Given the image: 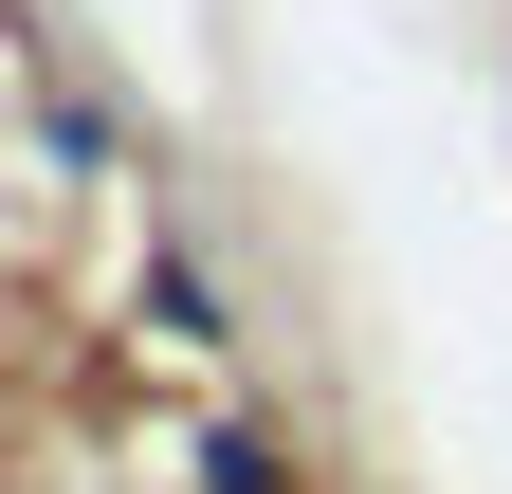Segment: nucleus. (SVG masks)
Returning a JSON list of instances; mask_svg holds the SVG:
<instances>
[{"label": "nucleus", "mask_w": 512, "mask_h": 494, "mask_svg": "<svg viewBox=\"0 0 512 494\" xmlns=\"http://www.w3.org/2000/svg\"><path fill=\"white\" fill-rule=\"evenodd\" d=\"M183 494H293V440L256 403H220V421H183Z\"/></svg>", "instance_id": "3"}, {"label": "nucleus", "mask_w": 512, "mask_h": 494, "mask_svg": "<svg viewBox=\"0 0 512 494\" xmlns=\"http://www.w3.org/2000/svg\"><path fill=\"white\" fill-rule=\"evenodd\" d=\"M0 129H19V37H0Z\"/></svg>", "instance_id": "4"}, {"label": "nucleus", "mask_w": 512, "mask_h": 494, "mask_svg": "<svg viewBox=\"0 0 512 494\" xmlns=\"http://www.w3.org/2000/svg\"><path fill=\"white\" fill-rule=\"evenodd\" d=\"M128 312H147V348H183V366H238V348H256V330H238V275L202 257V238H147Z\"/></svg>", "instance_id": "1"}, {"label": "nucleus", "mask_w": 512, "mask_h": 494, "mask_svg": "<svg viewBox=\"0 0 512 494\" xmlns=\"http://www.w3.org/2000/svg\"><path fill=\"white\" fill-rule=\"evenodd\" d=\"M19 147H37V183H128V110L74 92L55 55H19Z\"/></svg>", "instance_id": "2"}]
</instances>
